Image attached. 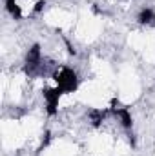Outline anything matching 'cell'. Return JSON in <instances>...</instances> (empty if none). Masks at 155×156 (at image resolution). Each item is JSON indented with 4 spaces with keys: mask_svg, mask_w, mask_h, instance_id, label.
Instances as JSON below:
<instances>
[{
    "mask_svg": "<svg viewBox=\"0 0 155 156\" xmlns=\"http://www.w3.org/2000/svg\"><path fill=\"white\" fill-rule=\"evenodd\" d=\"M51 78H53V85H57L62 91V94H71L78 89L80 78H78L77 71L70 66H60L59 64L57 69L53 71Z\"/></svg>",
    "mask_w": 155,
    "mask_h": 156,
    "instance_id": "1",
    "label": "cell"
},
{
    "mask_svg": "<svg viewBox=\"0 0 155 156\" xmlns=\"http://www.w3.org/2000/svg\"><path fill=\"white\" fill-rule=\"evenodd\" d=\"M42 98H44V107L47 116H57L59 115V104L62 98V91L57 85H46L42 89Z\"/></svg>",
    "mask_w": 155,
    "mask_h": 156,
    "instance_id": "2",
    "label": "cell"
},
{
    "mask_svg": "<svg viewBox=\"0 0 155 156\" xmlns=\"http://www.w3.org/2000/svg\"><path fill=\"white\" fill-rule=\"evenodd\" d=\"M153 18H155V9L153 7H142L141 11H139V15H137V22L141 24V26H148V24H153Z\"/></svg>",
    "mask_w": 155,
    "mask_h": 156,
    "instance_id": "3",
    "label": "cell"
}]
</instances>
